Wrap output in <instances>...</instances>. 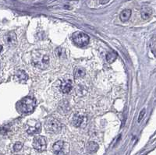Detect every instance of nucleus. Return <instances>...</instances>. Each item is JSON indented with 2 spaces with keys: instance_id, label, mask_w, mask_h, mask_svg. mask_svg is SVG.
Masks as SVG:
<instances>
[{
  "instance_id": "obj_1",
  "label": "nucleus",
  "mask_w": 156,
  "mask_h": 155,
  "mask_svg": "<svg viewBox=\"0 0 156 155\" xmlns=\"http://www.w3.org/2000/svg\"><path fill=\"white\" fill-rule=\"evenodd\" d=\"M35 104V100L31 97H27L18 103V110L22 113H29L33 111Z\"/></svg>"
},
{
  "instance_id": "obj_2",
  "label": "nucleus",
  "mask_w": 156,
  "mask_h": 155,
  "mask_svg": "<svg viewBox=\"0 0 156 155\" xmlns=\"http://www.w3.org/2000/svg\"><path fill=\"white\" fill-rule=\"evenodd\" d=\"M33 64L39 69H45L49 66V58L47 55L38 54L33 58Z\"/></svg>"
},
{
  "instance_id": "obj_3",
  "label": "nucleus",
  "mask_w": 156,
  "mask_h": 155,
  "mask_svg": "<svg viewBox=\"0 0 156 155\" xmlns=\"http://www.w3.org/2000/svg\"><path fill=\"white\" fill-rule=\"evenodd\" d=\"M45 127L49 132L51 133H59L62 130V125L58 120L50 118L46 120Z\"/></svg>"
},
{
  "instance_id": "obj_4",
  "label": "nucleus",
  "mask_w": 156,
  "mask_h": 155,
  "mask_svg": "<svg viewBox=\"0 0 156 155\" xmlns=\"http://www.w3.org/2000/svg\"><path fill=\"white\" fill-rule=\"evenodd\" d=\"M53 151L56 155H67L69 152V144L63 140L57 141L53 145Z\"/></svg>"
},
{
  "instance_id": "obj_5",
  "label": "nucleus",
  "mask_w": 156,
  "mask_h": 155,
  "mask_svg": "<svg viewBox=\"0 0 156 155\" xmlns=\"http://www.w3.org/2000/svg\"><path fill=\"white\" fill-rule=\"evenodd\" d=\"M73 40L74 43L78 46L83 47V46L87 45L89 42V37L86 34L82 33V32H76L73 34Z\"/></svg>"
},
{
  "instance_id": "obj_6",
  "label": "nucleus",
  "mask_w": 156,
  "mask_h": 155,
  "mask_svg": "<svg viewBox=\"0 0 156 155\" xmlns=\"http://www.w3.org/2000/svg\"><path fill=\"white\" fill-rule=\"evenodd\" d=\"M47 143L45 138L41 136H37L34 138L33 147L38 152H43L46 150Z\"/></svg>"
},
{
  "instance_id": "obj_7",
  "label": "nucleus",
  "mask_w": 156,
  "mask_h": 155,
  "mask_svg": "<svg viewBox=\"0 0 156 155\" xmlns=\"http://www.w3.org/2000/svg\"><path fill=\"white\" fill-rule=\"evenodd\" d=\"M27 126H28V129L27 130V132L28 134H38V133L41 132V123L38 121L31 120L27 123Z\"/></svg>"
},
{
  "instance_id": "obj_8",
  "label": "nucleus",
  "mask_w": 156,
  "mask_h": 155,
  "mask_svg": "<svg viewBox=\"0 0 156 155\" xmlns=\"http://www.w3.org/2000/svg\"><path fill=\"white\" fill-rule=\"evenodd\" d=\"M5 42L9 46H15L17 43V38L15 33L10 32L5 37Z\"/></svg>"
},
{
  "instance_id": "obj_9",
  "label": "nucleus",
  "mask_w": 156,
  "mask_h": 155,
  "mask_svg": "<svg viewBox=\"0 0 156 155\" xmlns=\"http://www.w3.org/2000/svg\"><path fill=\"white\" fill-rule=\"evenodd\" d=\"M72 86H73V85H72L71 80H65L62 83L61 86H60V90L63 94H68L71 91Z\"/></svg>"
},
{
  "instance_id": "obj_10",
  "label": "nucleus",
  "mask_w": 156,
  "mask_h": 155,
  "mask_svg": "<svg viewBox=\"0 0 156 155\" xmlns=\"http://www.w3.org/2000/svg\"><path fill=\"white\" fill-rule=\"evenodd\" d=\"M141 14L142 19L148 20V19L151 17V14H152V10L149 6H143L142 9H141Z\"/></svg>"
},
{
  "instance_id": "obj_11",
  "label": "nucleus",
  "mask_w": 156,
  "mask_h": 155,
  "mask_svg": "<svg viewBox=\"0 0 156 155\" xmlns=\"http://www.w3.org/2000/svg\"><path fill=\"white\" fill-rule=\"evenodd\" d=\"M16 77L17 78V81L21 82V83H24V82H26L28 80L27 74L24 71H23V70L17 71V73L16 74Z\"/></svg>"
},
{
  "instance_id": "obj_12",
  "label": "nucleus",
  "mask_w": 156,
  "mask_h": 155,
  "mask_svg": "<svg viewBox=\"0 0 156 155\" xmlns=\"http://www.w3.org/2000/svg\"><path fill=\"white\" fill-rule=\"evenodd\" d=\"M131 16V10H129V9H126V10H124L123 11H122L120 15V18L122 22H126L127 21Z\"/></svg>"
},
{
  "instance_id": "obj_13",
  "label": "nucleus",
  "mask_w": 156,
  "mask_h": 155,
  "mask_svg": "<svg viewBox=\"0 0 156 155\" xmlns=\"http://www.w3.org/2000/svg\"><path fill=\"white\" fill-rule=\"evenodd\" d=\"M82 122H83V118L80 115H74V119H73V124L74 126H77V127H79L81 125Z\"/></svg>"
},
{
  "instance_id": "obj_14",
  "label": "nucleus",
  "mask_w": 156,
  "mask_h": 155,
  "mask_svg": "<svg viewBox=\"0 0 156 155\" xmlns=\"http://www.w3.org/2000/svg\"><path fill=\"white\" fill-rule=\"evenodd\" d=\"M55 56L58 57V58H60V59L65 58V57H66L65 50H64L63 48H57L55 50Z\"/></svg>"
},
{
  "instance_id": "obj_15",
  "label": "nucleus",
  "mask_w": 156,
  "mask_h": 155,
  "mask_svg": "<svg viewBox=\"0 0 156 155\" xmlns=\"http://www.w3.org/2000/svg\"><path fill=\"white\" fill-rule=\"evenodd\" d=\"M116 54L115 52H113V51H110L109 53L106 55V60H107L108 62L109 63H112L113 62H114L116 59Z\"/></svg>"
},
{
  "instance_id": "obj_16",
  "label": "nucleus",
  "mask_w": 156,
  "mask_h": 155,
  "mask_svg": "<svg viewBox=\"0 0 156 155\" xmlns=\"http://www.w3.org/2000/svg\"><path fill=\"white\" fill-rule=\"evenodd\" d=\"M85 76V69H75L74 71V76L77 78V79H79V78H82Z\"/></svg>"
},
{
  "instance_id": "obj_17",
  "label": "nucleus",
  "mask_w": 156,
  "mask_h": 155,
  "mask_svg": "<svg viewBox=\"0 0 156 155\" xmlns=\"http://www.w3.org/2000/svg\"><path fill=\"white\" fill-rule=\"evenodd\" d=\"M98 149V145L95 142H91L88 144V150H89L90 152L94 153L96 152Z\"/></svg>"
},
{
  "instance_id": "obj_18",
  "label": "nucleus",
  "mask_w": 156,
  "mask_h": 155,
  "mask_svg": "<svg viewBox=\"0 0 156 155\" xmlns=\"http://www.w3.org/2000/svg\"><path fill=\"white\" fill-rule=\"evenodd\" d=\"M22 147H23V144H22L21 143L17 142L16 143L15 145L13 146V150H14V151H16V152H18V151H20V150L22 149Z\"/></svg>"
},
{
  "instance_id": "obj_19",
  "label": "nucleus",
  "mask_w": 156,
  "mask_h": 155,
  "mask_svg": "<svg viewBox=\"0 0 156 155\" xmlns=\"http://www.w3.org/2000/svg\"><path fill=\"white\" fill-rule=\"evenodd\" d=\"M144 114H145V109H143L142 111H141V114H140V115H139V118H138V122H140L141 121V119H142V118L144 117Z\"/></svg>"
},
{
  "instance_id": "obj_20",
  "label": "nucleus",
  "mask_w": 156,
  "mask_h": 155,
  "mask_svg": "<svg viewBox=\"0 0 156 155\" xmlns=\"http://www.w3.org/2000/svg\"><path fill=\"white\" fill-rule=\"evenodd\" d=\"M109 0H100V3L101 4H106L107 3H109Z\"/></svg>"
},
{
  "instance_id": "obj_21",
  "label": "nucleus",
  "mask_w": 156,
  "mask_h": 155,
  "mask_svg": "<svg viewBox=\"0 0 156 155\" xmlns=\"http://www.w3.org/2000/svg\"><path fill=\"white\" fill-rule=\"evenodd\" d=\"M3 46L1 45H0V52H1V51H3Z\"/></svg>"
}]
</instances>
